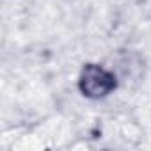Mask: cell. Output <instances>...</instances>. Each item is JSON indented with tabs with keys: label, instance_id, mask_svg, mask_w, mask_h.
I'll return each instance as SVG.
<instances>
[{
	"label": "cell",
	"instance_id": "obj_1",
	"mask_svg": "<svg viewBox=\"0 0 151 151\" xmlns=\"http://www.w3.org/2000/svg\"><path fill=\"white\" fill-rule=\"evenodd\" d=\"M117 89V77L114 71L101 64L89 62L78 75V91L89 100H103Z\"/></svg>",
	"mask_w": 151,
	"mask_h": 151
}]
</instances>
